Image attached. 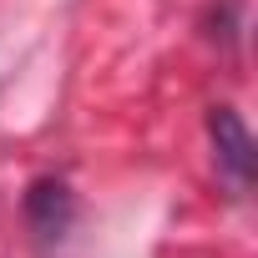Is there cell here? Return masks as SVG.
<instances>
[{
  "mask_svg": "<svg viewBox=\"0 0 258 258\" xmlns=\"http://www.w3.org/2000/svg\"><path fill=\"white\" fill-rule=\"evenodd\" d=\"M208 137H213V147H218V162L248 187L258 157H253V137H248L243 116H238L233 106H213V111H208Z\"/></svg>",
  "mask_w": 258,
  "mask_h": 258,
  "instance_id": "cell-1",
  "label": "cell"
},
{
  "mask_svg": "<svg viewBox=\"0 0 258 258\" xmlns=\"http://www.w3.org/2000/svg\"><path fill=\"white\" fill-rule=\"evenodd\" d=\"M71 213H76V203H71V192L61 182H36L26 192V218H31V228L41 238H61L71 228Z\"/></svg>",
  "mask_w": 258,
  "mask_h": 258,
  "instance_id": "cell-2",
  "label": "cell"
}]
</instances>
